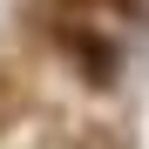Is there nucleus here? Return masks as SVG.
<instances>
[{
	"label": "nucleus",
	"mask_w": 149,
	"mask_h": 149,
	"mask_svg": "<svg viewBox=\"0 0 149 149\" xmlns=\"http://www.w3.org/2000/svg\"><path fill=\"white\" fill-rule=\"evenodd\" d=\"M61 47L74 54V68H81L88 81H109V74H115V47H109L102 34H88V27H68V34H61Z\"/></svg>",
	"instance_id": "f257e3e1"
},
{
	"label": "nucleus",
	"mask_w": 149,
	"mask_h": 149,
	"mask_svg": "<svg viewBox=\"0 0 149 149\" xmlns=\"http://www.w3.org/2000/svg\"><path fill=\"white\" fill-rule=\"evenodd\" d=\"M41 149H81V136H74V129H61V136H47Z\"/></svg>",
	"instance_id": "f03ea898"
}]
</instances>
